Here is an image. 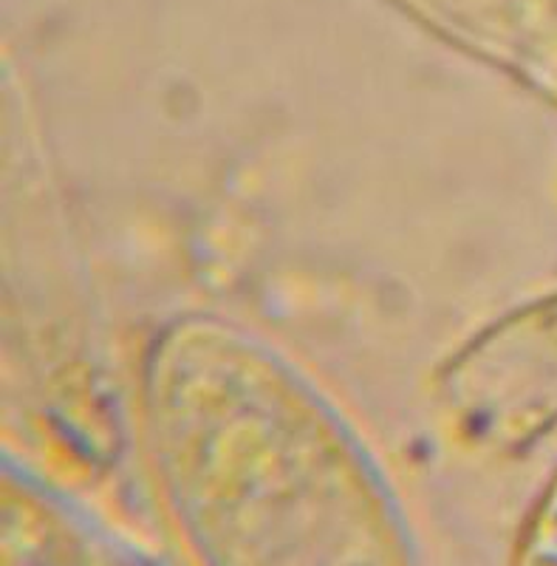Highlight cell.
I'll list each match as a JSON object with an SVG mask.
<instances>
[{
    "label": "cell",
    "instance_id": "cell-1",
    "mask_svg": "<svg viewBox=\"0 0 557 566\" xmlns=\"http://www.w3.org/2000/svg\"><path fill=\"white\" fill-rule=\"evenodd\" d=\"M513 566H557V476L546 488L538 507L532 510Z\"/></svg>",
    "mask_w": 557,
    "mask_h": 566
}]
</instances>
